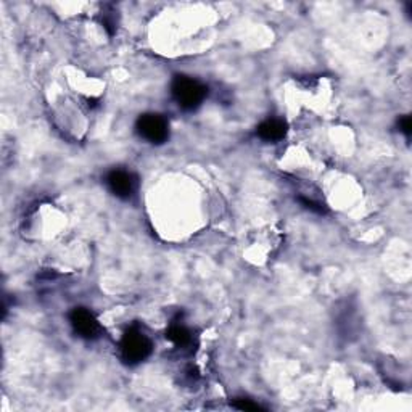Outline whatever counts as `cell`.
<instances>
[{"instance_id":"6da1fadb","label":"cell","mask_w":412,"mask_h":412,"mask_svg":"<svg viewBox=\"0 0 412 412\" xmlns=\"http://www.w3.org/2000/svg\"><path fill=\"white\" fill-rule=\"evenodd\" d=\"M151 351H154V343L141 328L131 327L124 332L121 343H119V353H121V359L126 364H141L150 356Z\"/></svg>"},{"instance_id":"7a4b0ae2","label":"cell","mask_w":412,"mask_h":412,"mask_svg":"<svg viewBox=\"0 0 412 412\" xmlns=\"http://www.w3.org/2000/svg\"><path fill=\"white\" fill-rule=\"evenodd\" d=\"M171 92L182 110L192 111L199 109L203 100L206 99L208 89L200 81L187 78V76H176L173 86H171Z\"/></svg>"},{"instance_id":"ba28073f","label":"cell","mask_w":412,"mask_h":412,"mask_svg":"<svg viewBox=\"0 0 412 412\" xmlns=\"http://www.w3.org/2000/svg\"><path fill=\"white\" fill-rule=\"evenodd\" d=\"M296 200L300 201L304 208H308V210H311V211H314V213H318V214L327 213L324 205H321L319 201H316V200H313V199H308V196H301V195H300V196H296Z\"/></svg>"},{"instance_id":"9c48e42d","label":"cell","mask_w":412,"mask_h":412,"mask_svg":"<svg viewBox=\"0 0 412 412\" xmlns=\"http://www.w3.org/2000/svg\"><path fill=\"white\" fill-rule=\"evenodd\" d=\"M232 406H233V408H236V409H240V411H253V412L264 411L263 406H259L258 403H253L251 399H245V398L236 399V401L232 403Z\"/></svg>"},{"instance_id":"5b68a950","label":"cell","mask_w":412,"mask_h":412,"mask_svg":"<svg viewBox=\"0 0 412 412\" xmlns=\"http://www.w3.org/2000/svg\"><path fill=\"white\" fill-rule=\"evenodd\" d=\"M106 186L121 200H129L136 194L137 177L124 169H113L106 176Z\"/></svg>"},{"instance_id":"30bf717a","label":"cell","mask_w":412,"mask_h":412,"mask_svg":"<svg viewBox=\"0 0 412 412\" xmlns=\"http://www.w3.org/2000/svg\"><path fill=\"white\" fill-rule=\"evenodd\" d=\"M398 126H399V131H401L403 134L409 139L411 134H412V121H411V116H403V118L398 121Z\"/></svg>"},{"instance_id":"8992f818","label":"cell","mask_w":412,"mask_h":412,"mask_svg":"<svg viewBox=\"0 0 412 412\" xmlns=\"http://www.w3.org/2000/svg\"><path fill=\"white\" fill-rule=\"evenodd\" d=\"M256 134L266 142L282 141L287 134V123L282 121V119H268V121L258 126Z\"/></svg>"},{"instance_id":"277c9868","label":"cell","mask_w":412,"mask_h":412,"mask_svg":"<svg viewBox=\"0 0 412 412\" xmlns=\"http://www.w3.org/2000/svg\"><path fill=\"white\" fill-rule=\"evenodd\" d=\"M69 322H71L73 331L84 340H97L104 333L97 318L86 308H74L69 313Z\"/></svg>"},{"instance_id":"3957f363","label":"cell","mask_w":412,"mask_h":412,"mask_svg":"<svg viewBox=\"0 0 412 412\" xmlns=\"http://www.w3.org/2000/svg\"><path fill=\"white\" fill-rule=\"evenodd\" d=\"M136 129L139 136L155 145L164 144L169 137L168 121L163 116L155 115V113H147V115L139 116Z\"/></svg>"},{"instance_id":"52a82bcc","label":"cell","mask_w":412,"mask_h":412,"mask_svg":"<svg viewBox=\"0 0 412 412\" xmlns=\"http://www.w3.org/2000/svg\"><path fill=\"white\" fill-rule=\"evenodd\" d=\"M166 340H169L171 343H174L177 348H181V350H186V348H190L194 343L192 332H190L187 327L176 324V322L171 324L166 331Z\"/></svg>"}]
</instances>
